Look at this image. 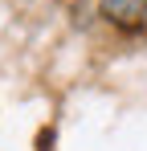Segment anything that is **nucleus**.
I'll return each instance as SVG.
<instances>
[{
  "mask_svg": "<svg viewBox=\"0 0 147 151\" xmlns=\"http://www.w3.org/2000/svg\"><path fill=\"white\" fill-rule=\"evenodd\" d=\"M53 135H57L53 127H45V131H41V151H53Z\"/></svg>",
  "mask_w": 147,
  "mask_h": 151,
  "instance_id": "obj_2",
  "label": "nucleus"
},
{
  "mask_svg": "<svg viewBox=\"0 0 147 151\" xmlns=\"http://www.w3.org/2000/svg\"><path fill=\"white\" fill-rule=\"evenodd\" d=\"M98 17L119 33H139L147 21V0H98Z\"/></svg>",
  "mask_w": 147,
  "mask_h": 151,
  "instance_id": "obj_1",
  "label": "nucleus"
},
{
  "mask_svg": "<svg viewBox=\"0 0 147 151\" xmlns=\"http://www.w3.org/2000/svg\"><path fill=\"white\" fill-rule=\"evenodd\" d=\"M143 29H147V21H143Z\"/></svg>",
  "mask_w": 147,
  "mask_h": 151,
  "instance_id": "obj_3",
  "label": "nucleus"
}]
</instances>
